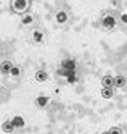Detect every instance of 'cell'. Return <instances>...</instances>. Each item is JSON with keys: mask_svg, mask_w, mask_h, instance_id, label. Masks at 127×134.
<instances>
[{"mask_svg": "<svg viewBox=\"0 0 127 134\" xmlns=\"http://www.w3.org/2000/svg\"><path fill=\"white\" fill-rule=\"evenodd\" d=\"M101 26L105 27V29H108V31H113L116 26H118V18H116L114 15L108 13V15H105L101 18Z\"/></svg>", "mask_w": 127, "mask_h": 134, "instance_id": "obj_2", "label": "cell"}, {"mask_svg": "<svg viewBox=\"0 0 127 134\" xmlns=\"http://www.w3.org/2000/svg\"><path fill=\"white\" fill-rule=\"evenodd\" d=\"M101 86H103V87H113V86H114V78L111 74L103 76V78H101Z\"/></svg>", "mask_w": 127, "mask_h": 134, "instance_id": "obj_7", "label": "cell"}, {"mask_svg": "<svg viewBox=\"0 0 127 134\" xmlns=\"http://www.w3.org/2000/svg\"><path fill=\"white\" fill-rule=\"evenodd\" d=\"M48 102H50V99H48L47 95H39V97L35 99V103H37L39 108H45L48 105Z\"/></svg>", "mask_w": 127, "mask_h": 134, "instance_id": "obj_6", "label": "cell"}, {"mask_svg": "<svg viewBox=\"0 0 127 134\" xmlns=\"http://www.w3.org/2000/svg\"><path fill=\"white\" fill-rule=\"evenodd\" d=\"M110 134H122V128L114 126V128H111V129H110Z\"/></svg>", "mask_w": 127, "mask_h": 134, "instance_id": "obj_16", "label": "cell"}, {"mask_svg": "<svg viewBox=\"0 0 127 134\" xmlns=\"http://www.w3.org/2000/svg\"><path fill=\"white\" fill-rule=\"evenodd\" d=\"M11 121H13V124H15V128H23L24 126V118L23 116H19V115H15V116L11 118Z\"/></svg>", "mask_w": 127, "mask_h": 134, "instance_id": "obj_11", "label": "cell"}, {"mask_svg": "<svg viewBox=\"0 0 127 134\" xmlns=\"http://www.w3.org/2000/svg\"><path fill=\"white\" fill-rule=\"evenodd\" d=\"M119 20H121V23H122V24H127V15H125V13H122Z\"/></svg>", "mask_w": 127, "mask_h": 134, "instance_id": "obj_17", "label": "cell"}, {"mask_svg": "<svg viewBox=\"0 0 127 134\" xmlns=\"http://www.w3.org/2000/svg\"><path fill=\"white\" fill-rule=\"evenodd\" d=\"M10 5H11V10L15 13H18V15H26L27 10H29L31 2H29V0H11Z\"/></svg>", "mask_w": 127, "mask_h": 134, "instance_id": "obj_1", "label": "cell"}, {"mask_svg": "<svg viewBox=\"0 0 127 134\" xmlns=\"http://www.w3.org/2000/svg\"><path fill=\"white\" fill-rule=\"evenodd\" d=\"M32 21H34V16H32V15H24V16H23V21H21V23H23L24 26H29V24H31Z\"/></svg>", "mask_w": 127, "mask_h": 134, "instance_id": "obj_14", "label": "cell"}, {"mask_svg": "<svg viewBox=\"0 0 127 134\" xmlns=\"http://www.w3.org/2000/svg\"><path fill=\"white\" fill-rule=\"evenodd\" d=\"M32 41L34 42H42L44 41V31H40V29H35V31H32Z\"/></svg>", "mask_w": 127, "mask_h": 134, "instance_id": "obj_12", "label": "cell"}, {"mask_svg": "<svg viewBox=\"0 0 127 134\" xmlns=\"http://www.w3.org/2000/svg\"><path fill=\"white\" fill-rule=\"evenodd\" d=\"M114 86H116V87H124V86H125V78L122 74L114 76Z\"/></svg>", "mask_w": 127, "mask_h": 134, "instance_id": "obj_13", "label": "cell"}, {"mask_svg": "<svg viewBox=\"0 0 127 134\" xmlns=\"http://www.w3.org/2000/svg\"><path fill=\"white\" fill-rule=\"evenodd\" d=\"M15 129H16V128H15V124H13L11 120H5V121L2 123V131H3L5 134H11Z\"/></svg>", "mask_w": 127, "mask_h": 134, "instance_id": "obj_4", "label": "cell"}, {"mask_svg": "<svg viewBox=\"0 0 127 134\" xmlns=\"http://www.w3.org/2000/svg\"><path fill=\"white\" fill-rule=\"evenodd\" d=\"M68 20H69V15H68L66 10H58V12L55 13V21H56L58 24H66Z\"/></svg>", "mask_w": 127, "mask_h": 134, "instance_id": "obj_3", "label": "cell"}, {"mask_svg": "<svg viewBox=\"0 0 127 134\" xmlns=\"http://www.w3.org/2000/svg\"><path fill=\"white\" fill-rule=\"evenodd\" d=\"M103 134H110V131H106V132H103Z\"/></svg>", "mask_w": 127, "mask_h": 134, "instance_id": "obj_18", "label": "cell"}, {"mask_svg": "<svg viewBox=\"0 0 127 134\" xmlns=\"http://www.w3.org/2000/svg\"><path fill=\"white\" fill-rule=\"evenodd\" d=\"M11 68H13V63L10 60H3L2 63H0V73L2 74H10Z\"/></svg>", "mask_w": 127, "mask_h": 134, "instance_id": "obj_5", "label": "cell"}, {"mask_svg": "<svg viewBox=\"0 0 127 134\" xmlns=\"http://www.w3.org/2000/svg\"><path fill=\"white\" fill-rule=\"evenodd\" d=\"M10 74L16 78V76H19V74H21V68H19V66H15V65H13V68H11V71H10Z\"/></svg>", "mask_w": 127, "mask_h": 134, "instance_id": "obj_15", "label": "cell"}, {"mask_svg": "<svg viewBox=\"0 0 127 134\" xmlns=\"http://www.w3.org/2000/svg\"><path fill=\"white\" fill-rule=\"evenodd\" d=\"M100 95H101L103 99H111L113 95H114V89L113 87H103L100 91Z\"/></svg>", "mask_w": 127, "mask_h": 134, "instance_id": "obj_10", "label": "cell"}, {"mask_svg": "<svg viewBox=\"0 0 127 134\" xmlns=\"http://www.w3.org/2000/svg\"><path fill=\"white\" fill-rule=\"evenodd\" d=\"M47 79H48V73H47V71L39 70V71L35 73V81H37V82H45Z\"/></svg>", "mask_w": 127, "mask_h": 134, "instance_id": "obj_9", "label": "cell"}, {"mask_svg": "<svg viewBox=\"0 0 127 134\" xmlns=\"http://www.w3.org/2000/svg\"><path fill=\"white\" fill-rule=\"evenodd\" d=\"M61 68H63V70H68V71H74L76 62H74V60H63V62H61Z\"/></svg>", "mask_w": 127, "mask_h": 134, "instance_id": "obj_8", "label": "cell"}]
</instances>
